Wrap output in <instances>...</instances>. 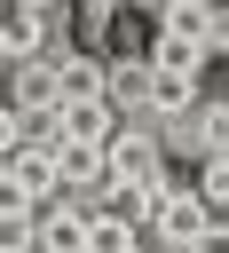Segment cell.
<instances>
[{
	"mask_svg": "<svg viewBox=\"0 0 229 253\" xmlns=\"http://www.w3.org/2000/svg\"><path fill=\"white\" fill-rule=\"evenodd\" d=\"M103 95V55H63L55 63V103H87Z\"/></svg>",
	"mask_w": 229,
	"mask_h": 253,
	"instance_id": "obj_10",
	"label": "cell"
},
{
	"mask_svg": "<svg viewBox=\"0 0 229 253\" xmlns=\"http://www.w3.org/2000/svg\"><path fill=\"white\" fill-rule=\"evenodd\" d=\"M24 8H47V16H55V8H63V0H24Z\"/></svg>",
	"mask_w": 229,
	"mask_h": 253,
	"instance_id": "obj_14",
	"label": "cell"
},
{
	"mask_svg": "<svg viewBox=\"0 0 229 253\" xmlns=\"http://www.w3.org/2000/svg\"><path fill=\"white\" fill-rule=\"evenodd\" d=\"M47 32H55V16H47V8L0 0V63H16V55H47Z\"/></svg>",
	"mask_w": 229,
	"mask_h": 253,
	"instance_id": "obj_4",
	"label": "cell"
},
{
	"mask_svg": "<svg viewBox=\"0 0 229 253\" xmlns=\"http://www.w3.org/2000/svg\"><path fill=\"white\" fill-rule=\"evenodd\" d=\"M205 237H221V221L205 213L197 190H166V198L150 206V221H142V245H158V253H190V245H205Z\"/></svg>",
	"mask_w": 229,
	"mask_h": 253,
	"instance_id": "obj_2",
	"label": "cell"
},
{
	"mask_svg": "<svg viewBox=\"0 0 229 253\" xmlns=\"http://www.w3.org/2000/svg\"><path fill=\"white\" fill-rule=\"evenodd\" d=\"M190 253H221V237H205V245H190Z\"/></svg>",
	"mask_w": 229,
	"mask_h": 253,
	"instance_id": "obj_15",
	"label": "cell"
},
{
	"mask_svg": "<svg viewBox=\"0 0 229 253\" xmlns=\"http://www.w3.org/2000/svg\"><path fill=\"white\" fill-rule=\"evenodd\" d=\"M142 79H150V63L142 55H103V103L126 119V111H142Z\"/></svg>",
	"mask_w": 229,
	"mask_h": 253,
	"instance_id": "obj_8",
	"label": "cell"
},
{
	"mask_svg": "<svg viewBox=\"0 0 229 253\" xmlns=\"http://www.w3.org/2000/svg\"><path fill=\"white\" fill-rule=\"evenodd\" d=\"M103 174H111V190H118V182H150V174H166V142H158V119L126 111V119L111 126V142H103Z\"/></svg>",
	"mask_w": 229,
	"mask_h": 253,
	"instance_id": "obj_1",
	"label": "cell"
},
{
	"mask_svg": "<svg viewBox=\"0 0 229 253\" xmlns=\"http://www.w3.org/2000/svg\"><path fill=\"white\" fill-rule=\"evenodd\" d=\"M158 32H174V40H197V47H213V55H221V40H229V16H221V0H158Z\"/></svg>",
	"mask_w": 229,
	"mask_h": 253,
	"instance_id": "obj_3",
	"label": "cell"
},
{
	"mask_svg": "<svg viewBox=\"0 0 229 253\" xmlns=\"http://www.w3.org/2000/svg\"><path fill=\"white\" fill-rule=\"evenodd\" d=\"M63 8H71V16H79V32H103V24H111V8H118V0H63Z\"/></svg>",
	"mask_w": 229,
	"mask_h": 253,
	"instance_id": "obj_13",
	"label": "cell"
},
{
	"mask_svg": "<svg viewBox=\"0 0 229 253\" xmlns=\"http://www.w3.org/2000/svg\"><path fill=\"white\" fill-rule=\"evenodd\" d=\"M111 126H118V111L103 103V95H87V103H55V134H71V142H111Z\"/></svg>",
	"mask_w": 229,
	"mask_h": 253,
	"instance_id": "obj_7",
	"label": "cell"
},
{
	"mask_svg": "<svg viewBox=\"0 0 229 253\" xmlns=\"http://www.w3.org/2000/svg\"><path fill=\"white\" fill-rule=\"evenodd\" d=\"M134 245H142V229H134L118 206H95V213H87V245H79V253H134Z\"/></svg>",
	"mask_w": 229,
	"mask_h": 253,
	"instance_id": "obj_9",
	"label": "cell"
},
{
	"mask_svg": "<svg viewBox=\"0 0 229 253\" xmlns=\"http://www.w3.org/2000/svg\"><path fill=\"white\" fill-rule=\"evenodd\" d=\"M150 63H166V71H205V63H221V55H213V47H197V40L158 32V40H150Z\"/></svg>",
	"mask_w": 229,
	"mask_h": 253,
	"instance_id": "obj_11",
	"label": "cell"
},
{
	"mask_svg": "<svg viewBox=\"0 0 229 253\" xmlns=\"http://www.w3.org/2000/svg\"><path fill=\"white\" fill-rule=\"evenodd\" d=\"M32 237H39V253H79L87 245V206H71V198L32 206Z\"/></svg>",
	"mask_w": 229,
	"mask_h": 253,
	"instance_id": "obj_6",
	"label": "cell"
},
{
	"mask_svg": "<svg viewBox=\"0 0 229 253\" xmlns=\"http://www.w3.org/2000/svg\"><path fill=\"white\" fill-rule=\"evenodd\" d=\"M0 253H39V237H32V206H0Z\"/></svg>",
	"mask_w": 229,
	"mask_h": 253,
	"instance_id": "obj_12",
	"label": "cell"
},
{
	"mask_svg": "<svg viewBox=\"0 0 229 253\" xmlns=\"http://www.w3.org/2000/svg\"><path fill=\"white\" fill-rule=\"evenodd\" d=\"M142 63H150V55H142ZM190 103H197V71H166V63H150V79H142V119L166 126V119H182Z\"/></svg>",
	"mask_w": 229,
	"mask_h": 253,
	"instance_id": "obj_5",
	"label": "cell"
},
{
	"mask_svg": "<svg viewBox=\"0 0 229 253\" xmlns=\"http://www.w3.org/2000/svg\"><path fill=\"white\" fill-rule=\"evenodd\" d=\"M142 8H158V0H142Z\"/></svg>",
	"mask_w": 229,
	"mask_h": 253,
	"instance_id": "obj_16",
	"label": "cell"
}]
</instances>
